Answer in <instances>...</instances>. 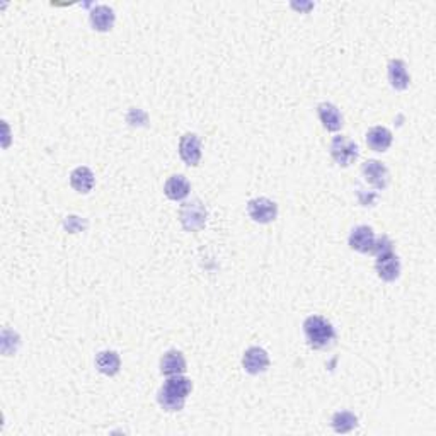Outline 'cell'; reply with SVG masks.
<instances>
[{"label": "cell", "instance_id": "obj_14", "mask_svg": "<svg viewBox=\"0 0 436 436\" xmlns=\"http://www.w3.org/2000/svg\"><path fill=\"white\" fill-rule=\"evenodd\" d=\"M186 358L181 351L169 350L164 353L160 358V373L166 377H172V375H185L186 373Z\"/></svg>", "mask_w": 436, "mask_h": 436}, {"label": "cell", "instance_id": "obj_15", "mask_svg": "<svg viewBox=\"0 0 436 436\" xmlns=\"http://www.w3.org/2000/svg\"><path fill=\"white\" fill-rule=\"evenodd\" d=\"M392 132L385 126H373L366 132V145L373 152H387L392 145Z\"/></svg>", "mask_w": 436, "mask_h": 436}, {"label": "cell", "instance_id": "obj_7", "mask_svg": "<svg viewBox=\"0 0 436 436\" xmlns=\"http://www.w3.org/2000/svg\"><path fill=\"white\" fill-rule=\"evenodd\" d=\"M179 155L189 167H196L201 160V140L196 133H185L179 140Z\"/></svg>", "mask_w": 436, "mask_h": 436}, {"label": "cell", "instance_id": "obj_12", "mask_svg": "<svg viewBox=\"0 0 436 436\" xmlns=\"http://www.w3.org/2000/svg\"><path fill=\"white\" fill-rule=\"evenodd\" d=\"M89 21L93 29L99 33H108L113 29L114 21H116V14L109 6H95L89 13Z\"/></svg>", "mask_w": 436, "mask_h": 436}, {"label": "cell", "instance_id": "obj_10", "mask_svg": "<svg viewBox=\"0 0 436 436\" xmlns=\"http://www.w3.org/2000/svg\"><path fill=\"white\" fill-rule=\"evenodd\" d=\"M242 366L246 370V373L249 375L265 373L270 368V355L263 348L252 346L244 353Z\"/></svg>", "mask_w": 436, "mask_h": 436}, {"label": "cell", "instance_id": "obj_9", "mask_svg": "<svg viewBox=\"0 0 436 436\" xmlns=\"http://www.w3.org/2000/svg\"><path fill=\"white\" fill-rule=\"evenodd\" d=\"M375 239H377V235H375L372 227H368V225H358V227H355L351 231L348 244H350L351 249L359 252V254H372Z\"/></svg>", "mask_w": 436, "mask_h": 436}, {"label": "cell", "instance_id": "obj_19", "mask_svg": "<svg viewBox=\"0 0 436 436\" xmlns=\"http://www.w3.org/2000/svg\"><path fill=\"white\" fill-rule=\"evenodd\" d=\"M336 433H351L358 426V416L351 411H338L331 419Z\"/></svg>", "mask_w": 436, "mask_h": 436}, {"label": "cell", "instance_id": "obj_8", "mask_svg": "<svg viewBox=\"0 0 436 436\" xmlns=\"http://www.w3.org/2000/svg\"><path fill=\"white\" fill-rule=\"evenodd\" d=\"M375 271H377L378 278L387 283H392L399 280L400 277V259L397 258L396 252H387V254L378 256L375 261Z\"/></svg>", "mask_w": 436, "mask_h": 436}, {"label": "cell", "instance_id": "obj_2", "mask_svg": "<svg viewBox=\"0 0 436 436\" xmlns=\"http://www.w3.org/2000/svg\"><path fill=\"white\" fill-rule=\"evenodd\" d=\"M304 336L312 350H327L336 341V329L322 316H311L304 322Z\"/></svg>", "mask_w": 436, "mask_h": 436}, {"label": "cell", "instance_id": "obj_6", "mask_svg": "<svg viewBox=\"0 0 436 436\" xmlns=\"http://www.w3.org/2000/svg\"><path fill=\"white\" fill-rule=\"evenodd\" d=\"M361 176L377 191H384L390 182V172L380 160H366L361 166Z\"/></svg>", "mask_w": 436, "mask_h": 436}, {"label": "cell", "instance_id": "obj_18", "mask_svg": "<svg viewBox=\"0 0 436 436\" xmlns=\"http://www.w3.org/2000/svg\"><path fill=\"white\" fill-rule=\"evenodd\" d=\"M95 366L102 375L114 377L121 368V358L116 351H101L95 357Z\"/></svg>", "mask_w": 436, "mask_h": 436}, {"label": "cell", "instance_id": "obj_4", "mask_svg": "<svg viewBox=\"0 0 436 436\" xmlns=\"http://www.w3.org/2000/svg\"><path fill=\"white\" fill-rule=\"evenodd\" d=\"M331 157L338 166L341 167H350L351 164L357 162L359 150L358 145L355 143V140H351L346 135H338L334 137L331 141Z\"/></svg>", "mask_w": 436, "mask_h": 436}, {"label": "cell", "instance_id": "obj_13", "mask_svg": "<svg viewBox=\"0 0 436 436\" xmlns=\"http://www.w3.org/2000/svg\"><path fill=\"white\" fill-rule=\"evenodd\" d=\"M387 77L392 89L396 91H405L411 84V75L407 72V65L403 60H390L387 65Z\"/></svg>", "mask_w": 436, "mask_h": 436}, {"label": "cell", "instance_id": "obj_1", "mask_svg": "<svg viewBox=\"0 0 436 436\" xmlns=\"http://www.w3.org/2000/svg\"><path fill=\"white\" fill-rule=\"evenodd\" d=\"M193 390V382L185 375H172L157 392V403L167 412H178L185 407L187 396Z\"/></svg>", "mask_w": 436, "mask_h": 436}, {"label": "cell", "instance_id": "obj_16", "mask_svg": "<svg viewBox=\"0 0 436 436\" xmlns=\"http://www.w3.org/2000/svg\"><path fill=\"white\" fill-rule=\"evenodd\" d=\"M164 193L172 201H182L189 196L191 185L182 174L171 176L166 181V186H164Z\"/></svg>", "mask_w": 436, "mask_h": 436}, {"label": "cell", "instance_id": "obj_5", "mask_svg": "<svg viewBox=\"0 0 436 436\" xmlns=\"http://www.w3.org/2000/svg\"><path fill=\"white\" fill-rule=\"evenodd\" d=\"M247 215L256 224H271L278 217V205L273 200H270V198H254V200L247 203Z\"/></svg>", "mask_w": 436, "mask_h": 436}, {"label": "cell", "instance_id": "obj_3", "mask_svg": "<svg viewBox=\"0 0 436 436\" xmlns=\"http://www.w3.org/2000/svg\"><path fill=\"white\" fill-rule=\"evenodd\" d=\"M208 220V210L201 200H191L182 203L179 210V221L186 232H200L205 228Z\"/></svg>", "mask_w": 436, "mask_h": 436}, {"label": "cell", "instance_id": "obj_17", "mask_svg": "<svg viewBox=\"0 0 436 436\" xmlns=\"http://www.w3.org/2000/svg\"><path fill=\"white\" fill-rule=\"evenodd\" d=\"M94 172L86 166H80L77 169L72 171L70 174V186L80 194H87L94 187Z\"/></svg>", "mask_w": 436, "mask_h": 436}, {"label": "cell", "instance_id": "obj_20", "mask_svg": "<svg viewBox=\"0 0 436 436\" xmlns=\"http://www.w3.org/2000/svg\"><path fill=\"white\" fill-rule=\"evenodd\" d=\"M394 244L392 240L389 239L387 235H380L375 239V244H373V249H372V254L373 256H382V254H387V252H392L394 251Z\"/></svg>", "mask_w": 436, "mask_h": 436}, {"label": "cell", "instance_id": "obj_11", "mask_svg": "<svg viewBox=\"0 0 436 436\" xmlns=\"http://www.w3.org/2000/svg\"><path fill=\"white\" fill-rule=\"evenodd\" d=\"M317 114H319L320 123H322L327 132H339L343 128L344 120L341 111H339L338 106L332 104V102H320L317 106Z\"/></svg>", "mask_w": 436, "mask_h": 436}]
</instances>
